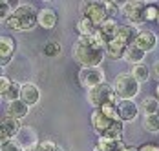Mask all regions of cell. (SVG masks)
I'll return each instance as SVG.
<instances>
[{
  "label": "cell",
  "mask_w": 159,
  "mask_h": 151,
  "mask_svg": "<svg viewBox=\"0 0 159 151\" xmlns=\"http://www.w3.org/2000/svg\"><path fill=\"white\" fill-rule=\"evenodd\" d=\"M73 58L80 67H99L104 60L106 51L104 47L97 45L92 37H79L73 44Z\"/></svg>",
  "instance_id": "6da1fadb"
},
{
  "label": "cell",
  "mask_w": 159,
  "mask_h": 151,
  "mask_svg": "<svg viewBox=\"0 0 159 151\" xmlns=\"http://www.w3.org/2000/svg\"><path fill=\"white\" fill-rule=\"evenodd\" d=\"M39 24V11L31 4H18L13 15L6 22V26L11 31H31Z\"/></svg>",
  "instance_id": "7a4b0ae2"
},
{
  "label": "cell",
  "mask_w": 159,
  "mask_h": 151,
  "mask_svg": "<svg viewBox=\"0 0 159 151\" xmlns=\"http://www.w3.org/2000/svg\"><path fill=\"white\" fill-rule=\"evenodd\" d=\"M113 91L115 95L119 97V100H134L137 95H139V82L134 78V75L130 71L125 73H119L113 80Z\"/></svg>",
  "instance_id": "3957f363"
},
{
  "label": "cell",
  "mask_w": 159,
  "mask_h": 151,
  "mask_svg": "<svg viewBox=\"0 0 159 151\" xmlns=\"http://www.w3.org/2000/svg\"><path fill=\"white\" fill-rule=\"evenodd\" d=\"M86 98H88V102L93 106V109H99L101 106H104V104H108V102H113V104H119V102H121L119 97H117L115 91H113V86L108 84V82H104V84L97 86L93 89H90L88 95H86Z\"/></svg>",
  "instance_id": "277c9868"
},
{
  "label": "cell",
  "mask_w": 159,
  "mask_h": 151,
  "mask_svg": "<svg viewBox=\"0 0 159 151\" xmlns=\"http://www.w3.org/2000/svg\"><path fill=\"white\" fill-rule=\"evenodd\" d=\"M80 16H86L90 18L97 28L101 24H104L110 15H108V9H106V2H101V0H90V2H82L80 4Z\"/></svg>",
  "instance_id": "5b68a950"
},
{
  "label": "cell",
  "mask_w": 159,
  "mask_h": 151,
  "mask_svg": "<svg viewBox=\"0 0 159 151\" xmlns=\"http://www.w3.org/2000/svg\"><path fill=\"white\" fill-rule=\"evenodd\" d=\"M144 7H146V4L141 2V0H128L121 6V13L126 16L130 26L139 28L146 22L144 20Z\"/></svg>",
  "instance_id": "8992f818"
},
{
  "label": "cell",
  "mask_w": 159,
  "mask_h": 151,
  "mask_svg": "<svg viewBox=\"0 0 159 151\" xmlns=\"http://www.w3.org/2000/svg\"><path fill=\"white\" fill-rule=\"evenodd\" d=\"M104 82H106V76L101 67H80L79 69V84L88 91Z\"/></svg>",
  "instance_id": "52a82bcc"
},
{
  "label": "cell",
  "mask_w": 159,
  "mask_h": 151,
  "mask_svg": "<svg viewBox=\"0 0 159 151\" xmlns=\"http://www.w3.org/2000/svg\"><path fill=\"white\" fill-rule=\"evenodd\" d=\"M22 122L16 120V119H11V117H2V122H0V138L2 142H9V140H15L20 129H22Z\"/></svg>",
  "instance_id": "ba28073f"
},
{
  "label": "cell",
  "mask_w": 159,
  "mask_h": 151,
  "mask_svg": "<svg viewBox=\"0 0 159 151\" xmlns=\"http://www.w3.org/2000/svg\"><path fill=\"white\" fill-rule=\"evenodd\" d=\"M134 44L137 47H141L144 53H152V51L157 49V35L150 29H139Z\"/></svg>",
  "instance_id": "9c48e42d"
},
{
  "label": "cell",
  "mask_w": 159,
  "mask_h": 151,
  "mask_svg": "<svg viewBox=\"0 0 159 151\" xmlns=\"http://www.w3.org/2000/svg\"><path fill=\"white\" fill-rule=\"evenodd\" d=\"M16 142L24 148V151H30V149H35L40 142H39V136H37V131L30 127V126H24L22 129H20V133L18 136L15 138Z\"/></svg>",
  "instance_id": "30bf717a"
},
{
  "label": "cell",
  "mask_w": 159,
  "mask_h": 151,
  "mask_svg": "<svg viewBox=\"0 0 159 151\" xmlns=\"http://www.w3.org/2000/svg\"><path fill=\"white\" fill-rule=\"evenodd\" d=\"M90 122H92V127L95 131V135L99 136H104V133L108 131V127L111 126V119H108L101 109H93L92 115H90Z\"/></svg>",
  "instance_id": "8fae6325"
},
{
  "label": "cell",
  "mask_w": 159,
  "mask_h": 151,
  "mask_svg": "<svg viewBox=\"0 0 159 151\" xmlns=\"http://www.w3.org/2000/svg\"><path fill=\"white\" fill-rule=\"evenodd\" d=\"M15 49H16V42L13 37H9V35H2L0 37V58H2L0 64H2V67H6L7 62L13 58Z\"/></svg>",
  "instance_id": "7c38bea8"
},
{
  "label": "cell",
  "mask_w": 159,
  "mask_h": 151,
  "mask_svg": "<svg viewBox=\"0 0 159 151\" xmlns=\"http://www.w3.org/2000/svg\"><path fill=\"white\" fill-rule=\"evenodd\" d=\"M119 109V120L123 122H134L139 117V106L134 100H121L117 104Z\"/></svg>",
  "instance_id": "4fadbf2b"
},
{
  "label": "cell",
  "mask_w": 159,
  "mask_h": 151,
  "mask_svg": "<svg viewBox=\"0 0 159 151\" xmlns=\"http://www.w3.org/2000/svg\"><path fill=\"white\" fill-rule=\"evenodd\" d=\"M20 100H24L30 107L37 106L40 102V89H39V86L33 84V82H24L22 84V98Z\"/></svg>",
  "instance_id": "5bb4252c"
},
{
  "label": "cell",
  "mask_w": 159,
  "mask_h": 151,
  "mask_svg": "<svg viewBox=\"0 0 159 151\" xmlns=\"http://www.w3.org/2000/svg\"><path fill=\"white\" fill-rule=\"evenodd\" d=\"M6 115L22 122L28 115H30V106H28L24 100H15V102L7 104V111H6Z\"/></svg>",
  "instance_id": "9a60e30c"
},
{
  "label": "cell",
  "mask_w": 159,
  "mask_h": 151,
  "mask_svg": "<svg viewBox=\"0 0 159 151\" xmlns=\"http://www.w3.org/2000/svg\"><path fill=\"white\" fill-rule=\"evenodd\" d=\"M59 22V15L55 9H49V7H44L39 11V26L42 29H53Z\"/></svg>",
  "instance_id": "2e32d148"
},
{
  "label": "cell",
  "mask_w": 159,
  "mask_h": 151,
  "mask_svg": "<svg viewBox=\"0 0 159 151\" xmlns=\"http://www.w3.org/2000/svg\"><path fill=\"white\" fill-rule=\"evenodd\" d=\"M128 45H125L123 42H119V40H110L108 42V45H106V57L108 58H111V60H123L125 58V53H126Z\"/></svg>",
  "instance_id": "e0dca14e"
},
{
  "label": "cell",
  "mask_w": 159,
  "mask_h": 151,
  "mask_svg": "<svg viewBox=\"0 0 159 151\" xmlns=\"http://www.w3.org/2000/svg\"><path fill=\"white\" fill-rule=\"evenodd\" d=\"M95 148L99 151H123L126 146L123 144V140H111V138H106V136H99Z\"/></svg>",
  "instance_id": "ac0fdd59"
},
{
  "label": "cell",
  "mask_w": 159,
  "mask_h": 151,
  "mask_svg": "<svg viewBox=\"0 0 159 151\" xmlns=\"http://www.w3.org/2000/svg\"><path fill=\"white\" fill-rule=\"evenodd\" d=\"M144 57H146V53H144L141 47H137L135 44H132V45H128V49H126V53H125V58L123 60H126L130 62L132 66H137V64H144Z\"/></svg>",
  "instance_id": "d6986e66"
},
{
  "label": "cell",
  "mask_w": 159,
  "mask_h": 151,
  "mask_svg": "<svg viewBox=\"0 0 159 151\" xmlns=\"http://www.w3.org/2000/svg\"><path fill=\"white\" fill-rule=\"evenodd\" d=\"M75 29H77V33H79V37H92V35L97 31V26L90 20V18L80 16L79 20H77V24H75Z\"/></svg>",
  "instance_id": "ffe728a7"
},
{
  "label": "cell",
  "mask_w": 159,
  "mask_h": 151,
  "mask_svg": "<svg viewBox=\"0 0 159 151\" xmlns=\"http://www.w3.org/2000/svg\"><path fill=\"white\" fill-rule=\"evenodd\" d=\"M20 98H22V84H18V82L13 80V82H11V86L2 93V100H4V102H7V104H11V102L20 100Z\"/></svg>",
  "instance_id": "44dd1931"
},
{
  "label": "cell",
  "mask_w": 159,
  "mask_h": 151,
  "mask_svg": "<svg viewBox=\"0 0 159 151\" xmlns=\"http://www.w3.org/2000/svg\"><path fill=\"white\" fill-rule=\"evenodd\" d=\"M119 22L115 20V18H108L104 24H101L99 26V29H101V33L108 38V40H113L115 38V35H117V31H119Z\"/></svg>",
  "instance_id": "7402d4cb"
},
{
  "label": "cell",
  "mask_w": 159,
  "mask_h": 151,
  "mask_svg": "<svg viewBox=\"0 0 159 151\" xmlns=\"http://www.w3.org/2000/svg\"><path fill=\"white\" fill-rule=\"evenodd\" d=\"M134 78L139 82V84H144V82H148L150 80V67L146 66V64H137V66H132V71H130Z\"/></svg>",
  "instance_id": "603a6c76"
},
{
  "label": "cell",
  "mask_w": 159,
  "mask_h": 151,
  "mask_svg": "<svg viewBox=\"0 0 159 151\" xmlns=\"http://www.w3.org/2000/svg\"><path fill=\"white\" fill-rule=\"evenodd\" d=\"M123 135H125V122L123 120H113L108 131L104 133V136L111 138V140H123Z\"/></svg>",
  "instance_id": "cb8c5ba5"
},
{
  "label": "cell",
  "mask_w": 159,
  "mask_h": 151,
  "mask_svg": "<svg viewBox=\"0 0 159 151\" xmlns=\"http://www.w3.org/2000/svg\"><path fill=\"white\" fill-rule=\"evenodd\" d=\"M141 111H143L144 117H150V115H157L159 111V100L156 97H148L141 102Z\"/></svg>",
  "instance_id": "d4e9b609"
},
{
  "label": "cell",
  "mask_w": 159,
  "mask_h": 151,
  "mask_svg": "<svg viewBox=\"0 0 159 151\" xmlns=\"http://www.w3.org/2000/svg\"><path fill=\"white\" fill-rule=\"evenodd\" d=\"M16 9V6H13V4H9L7 0H2L0 2V20L6 24L7 20H9V16L13 15V11Z\"/></svg>",
  "instance_id": "484cf974"
},
{
  "label": "cell",
  "mask_w": 159,
  "mask_h": 151,
  "mask_svg": "<svg viewBox=\"0 0 159 151\" xmlns=\"http://www.w3.org/2000/svg\"><path fill=\"white\" fill-rule=\"evenodd\" d=\"M159 18V4H146L144 7V20L146 22H156Z\"/></svg>",
  "instance_id": "4316f807"
},
{
  "label": "cell",
  "mask_w": 159,
  "mask_h": 151,
  "mask_svg": "<svg viewBox=\"0 0 159 151\" xmlns=\"http://www.w3.org/2000/svg\"><path fill=\"white\" fill-rule=\"evenodd\" d=\"M143 126L148 133H159V119L156 115H150V117H144Z\"/></svg>",
  "instance_id": "83f0119b"
},
{
  "label": "cell",
  "mask_w": 159,
  "mask_h": 151,
  "mask_svg": "<svg viewBox=\"0 0 159 151\" xmlns=\"http://www.w3.org/2000/svg\"><path fill=\"white\" fill-rule=\"evenodd\" d=\"M61 51H62V47L59 42H55V40H51L48 44L44 45V55L49 57V58H55V57H59L61 55Z\"/></svg>",
  "instance_id": "f1b7e54d"
},
{
  "label": "cell",
  "mask_w": 159,
  "mask_h": 151,
  "mask_svg": "<svg viewBox=\"0 0 159 151\" xmlns=\"http://www.w3.org/2000/svg\"><path fill=\"white\" fill-rule=\"evenodd\" d=\"M108 119L111 120H119V109H117V104H113V102H108V104H104V106L99 107Z\"/></svg>",
  "instance_id": "f546056e"
},
{
  "label": "cell",
  "mask_w": 159,
  "mask_h": 151,
  "mask_svg": "<svg viewBox=\"0 0 159 151\" xmlns=\"http://www.w3.org/2000/svg\"><path fill=\"white\" fill-rule=\"evenodd\" d=\"M0 151H24V148L16 140H9V142H2Z\"/></svg>",
  "instance_id": "4dcf8cb0"
},
{
  "label": "cell",
  "mask_w": 159,
  "mask_h": 151,
  "mask_svg": "<svg viewBox=\"0 0 159 151\" xmlns=\"http://www.w3.org/2000/svg\"><path fill=\"white\" fill-rule=\"evenodd\" d=\"M57 144L51 142V140H42L39 146H37V151H55Z\"/></svg>",
  "instance_id": "1f68e13d"
},
{
  "label": "cell",
  "mask_w": 159,
  "mask_h": 151,
  "mask_svg": "<svg viewBox=\"0 0 159 151\" xmlns=\"http://www.w3.org/2000/svg\"><path fill=\"white\" fill-rule=\"evenodd\" d=\"M106 9H108L110 18H115V15H119V11H121V6L115 2H106Z\"/></svg>",
  "instance_id": "d6a6232c"
},
{
  "label": "cell",
  "mask_w": 159,
  "mask_h": 151,
  "mask_svg": "<svg viewBox=\"0 0 159 151\" xmlns=\"http://www.w3.org/2000/svg\"><path fill=\"white\" fill-rule=\"evenodd\" d=\"M11 82H13V80H9L6 75H2V78H0V93H4V91L7 89V88L11 86Z\"/></svg>",
  "instance_id": "836d02e7"
},
{
  "label": "cell",
  "mask_w": 159,
  "mask_h": 151,
  "mask_svg": "<svg viewBox=\"0 0 159 151\" xmlns=\"http://www.w3.org/2000/svg\"><path fill=\"white\" fill-rule=\"evenodd\" d=\"M139 151H159V146L154 142H146L143 146H139Z\"/></svg>",
  "instance_id": "e575fe53"
},
{
  "label": "cell",
  "mask_w": 159,
  "mask_h": 151,
  "mask_svg": "<svg viewBox=\"0 0 159 151\" xmlns=\"http://www.w3.org/2000/svg\"><path fill=\"white\" fill-rule=\"evenodd\" d=\"M152 75L156 76V80L159 82V60L154 62V66H152Z\"/></svg>",
  "instance_id": "d590c367"
},
{
  "label": "cell",
  "mask_w": 159,
  "mask_h": 151,
  "mask_svg": "<svg viewBox=\"0 0 159 151\" xmlns=\"http://www.w3.org/2000/svg\"><path fill=\"white\" fill-rule=\"evenodd\" d=\"M123 151H139V148H135V146H126Z\"/></svg>",
  "instance_id": "8d00e7d4"
},
{
  "label": "cell",
  "mask_w": 159,
  "mask_h": 151,
  "mask_svg": "<svg viewBox=\"0 0 159 151\" xmlns=\"http://www.w3.org/2000/svg\"><path fill=\"white\" fill-rule=\"evenodd\" d=\"M156 98H157V100H159V84H157V86H156Z\"/></svg>",
  "instance_id": "74e56055"
},
{
  "label": "cell",
  "mask_w": 159,
  "mask_h": 151,
  "mask_svg": "<svg viewBox=\"0 0 159 151\" xmlns=\"http://www.w3.org/2000/svg\"><path fill=\"white\" fill-rule=\"evenodd\" d=\"M156 117H157V119H159V111H157V115H156Z\"/></svg>",
  "instance_id": "f35d334b"
},
{
  "label": "cell",
  "mask_w": 159,
  "mask_h": 151,
  "mask_svg": "<svg viewBox=\"0 0 159 151\" xmlns=\"http://www.w3.org/2000/svg\"><path fill=\"white\" fill-rule=\"evenodd\" d=\"M30 151H37V148H35V149H30Z\"/></svg>",
  "instance_id": "ab89813d"
},
{
  "label": "cell",
  "mask_w": 159,
  "mask_h": 151,
  "mask_svg": "<svg viewBox=\"0 0 159 151\" xmlns=\"http://www.w3.org/2000/svg\"><path fill=\"white\" fill-rule=\"evenodd\" d=\"M157 22H159V18H157Z\"/></svg>",
  "instance_id": "60d3db41"
}]
</instances>
